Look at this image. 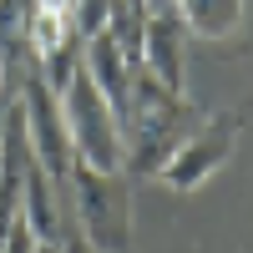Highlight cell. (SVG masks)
I'll list each match as a JSON object with an SVG mask.
<instances>
[{"label":"cell","mask_w":253,"mask_h":253,"mask_svg":"<svg viewBox=\"0 0 253 253\" xmlns=\"http://www.w3.org/2000/svg\"><path fill=\"white\" fill-rule=\"evenodd\" d=\"M198 126V112L187 96L162 91L147 71L132 76V101L122 117V142H126V167L132 172H162V162L182 147V137Z\"/></svg>","instance_id":"obj_1"},{"label":"cell","mask_w":253,"mask_h":253,"mask_svg":"<svg viewBox=\"0 0 253 253\" xmlns=\"http://www.w3.org/2000/svg\"><path fill=\"white\" fill-rule=\"evenodd\" d=\"M76 228L96 253H126L132 248V187L122 172H96V167L76 162V172L66 182Z\"/></svg>","instance_id":"obj_3"},{"label":"cell","mask_w":253,"mask_h":253,"mask_svg":"<svg viewBox=\"0 0 253 253\" xmlns=\"http://www.w3.org/2000/svg\"><path fill=\"white\" fill-rule=\"evenodd\" d=\"M61 253H96L86 238H66V243H61Z\"/></svg>","instance_id":"obj_9"},{"label":"cell","mask_w":253,"mask_h":253,"mask_svg":"<svg viewBox=\"0 0 253 253\" xmlns=\"http://www.w3.org/2000/svg\"><path fill=\"white\" fill-rule=\"evenodd\" d=\"M0 86H5V51H0Z\"/></svg>","instance_id":"obj_11"},{"label":"cell","mask_w":253,"mask_h":253,"mask_svg":"<svg viewBox=\"0 0 253 253\" xmlns=\"http://www.w3.org/2000/svg\"><path fill=\"white\" fill-rule=\"evenodd\" d=\"M20 122H26V142H31V157L41 162V172L66 193V182L76 172V147H71V132H66V117H61V96L46 86V76L26 81Z\"/></svg>","instance_id":"obj_4"},{"label":"cell","mask_w":253,"mask_h":253,"mask_svg":"<svg viewBox=\"0 0 253 253\" xmlns=\"http://www.w3.org/2000/svg\"><path fill=\"white\" fill-rule=\"evenodd\" d=\"M126 5H132V10H142V5H147V0H126Z\"/></svg>","instance_id":"obj_12"},{"label":"cell","mask_w":253,"mask_h":253,"mask_svg":"<svg viewBox=\"0 0 253 253\" xmlns=\"http://www.w3.org/2000/svg\"><path fill=\"white\" fill-rule=\"evenodd\" d=\"M5 253H36V233H31V223L20 218L10 228V238H5Z\"/></svg>","instance_id":"obj_8"},{"label":"cell","mask_w":253,"mask_h":253,"mask_svg":"<svg viewBox=\"0 0 253 253\" xmlns=\"http://www.w3.org/2000/svg\"><path fill=\"white\" fill-rule=\"evenodd\" d=\"M36 253H61V243H36Z\"/></svg>","instance_id":"obj_10"},{"label":"cell","mask_w":253,"mask_h":253,"mask_svg":"<svg viewBox=\"0 0 253 253\" xmlns=\"http://www.w3.org/2000/svg\"><path fill=\"white\" fill-rule=\"evenodd\" d=\"M238 117H228V112H218V117H208V122H198L193 132L182 137V147L172 157L162 162V182L172 187V193H198V187L218 172V167L233 157V147H238Z\"/></svg>","instance_id":"obj_5"},{"label":"cell","mask_w":253,"mask_h":253,"mask_svg":"<svg viewBox=\"0 0 253 253\" xmlns=\"http://www.w3.org/2000/svg\"><path fill=\"white\" fill-rule=\"evenodd\" d=\"M177 5V15H182V26L193 31V36H203V41H233L238 31H243V0H172Z\"/></svg>","instance_id":"obj_7"},{"label":"cell","mask_w":253,"mask_h":253,"mask_svg":"<svg viewBox=\"0 0 253 253\" xmlns=\"http://www.w3.org/2000/svg\"><path fill=\"white\" fill-rule=\"evenodd\" d=\"M81 66H86V76L96 81V91L112 101V112L117 117H126V101H132V66H126V56H122V46L112 41V31H101V36H91L86 41V51H81Z\"/></svg>","instance_id":"obj_6"},{"label":"cell","mask_w":253,"mask_h":253,"mask_svg":"<svg viewBox=\"0 0 253 253\" xmlns=\"http://www.w3.org/2000/svg\"><path fill=\"white\" fill-rule=\"evenodd\" d=\"M61 96V117L76 147V162L96 167V172H122L126 167V142H122V117L112 112V101L96 91V81L86 76V66H76L71 81L56 91Z\"/></svg>","instance_id":"obj_2"}]
</instances>
